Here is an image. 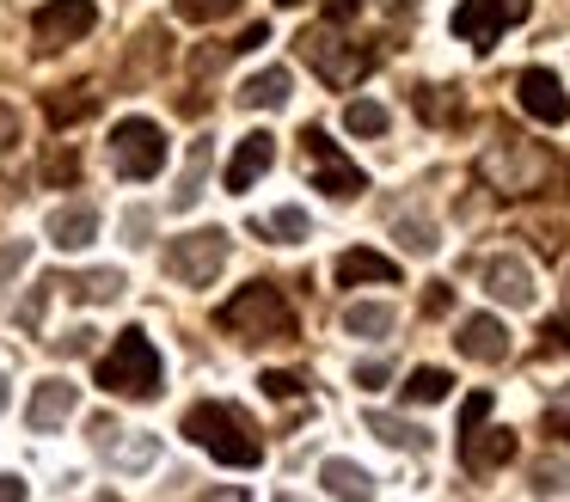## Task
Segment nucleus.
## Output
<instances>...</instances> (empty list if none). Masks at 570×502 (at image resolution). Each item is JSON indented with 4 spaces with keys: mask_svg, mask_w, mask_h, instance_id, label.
<instances>
[{
    "mask_svg": "<svg viewBox=\"0 0 570 502\" xmlns=\"http://www.w3.org/2000/svg\"><path fill=\"white\" fill-rule=\"evenodd\" d=\"M320 484L332 502H374V478L362 472L356 460H325L320 465Z\"/></svg>",
    "mask_w": 570,
    "mask_h": 502,
    "instance_id": "nucleus-20",
    "label": "nucleus"
},
{
    "mask_svg": "<svg viewBox=\"0 0 570 502\" xmlns=\"http://www.w3.org/2000/svg\"><path fill=\"white\" fill-rule=\"evenodd\" d=\"M173 12L185 24H215V19H227V12H239V0H173Z\"/></svg>",
    "mask_w": 570,
    "mask_h": 502,
    "instance_id": "nucleus-30",
    "label": "nucleus"
},
{
    "mask_svg": "<svg viewBox=\"0 0 570 502\" xmlns=\"http://www.w3.org/2000/svg\"><path fill=\"white\" fill-rule=\"evenodd\" d=\"M209 159H215V141L209 135H197L185 154V171H178V190H173V208H190L203 190H209Z\"/></svg>",
    "mask_w": 570,
    "mask_h": 502,
    "instance_id": "nucleus-22",
    "label": "nucleus"
},
{
    "mask_svg": "<svg viewBox=\"0 0 570 502\" xmlns=\"http://www.w3.org/2000/svg\"><path fill=\"white\" fill-rule=\"evenodd\" d=\"M264 43H271V24L258 19V24H246V31H239L227 49H234V56H252V49H264Z\"/></svg>",
    "mask_w": 570,
    "mask_h": 502,
    "instance_id": "nucleus-39",
    "label": "nucleus"
},
{
    "mask_svg": "<svg viewBox=\"0 0 570 502\" xmlns=\"http://www.w3.org/2000/svg\"><path fill=\"white\" fill-rule=\"evenodd\" d=\"M99 502H117V496H99Z\"/></svg>",
    "mask_w": 570,
    "mask_h": 502,
    "instance_id": "nucleus-53",
    "label": "nucleus"
},
{
    "mask_svg": "<svg viewBox=\"0 0 570 502\" xmlns=\"http://www.w3.org/2000/svg\"><path fill=\"white\" fill-rule=\"evenodd\" d=\"M337 288H356V282H386V288H393L399 282V264L386 252H368V245H356V252H344L337 257Z\"/></svg>",
    "mask_w": 570,
    "mask_h": 502,
    "instance_id": "nucleus-18",
    "label": "nucleus"
},
{
    "mask_svg": "<svg viewBox=\"0 0 570 502\" xmlns=\"http://www.w3.org/2000/svg\"><path fill=\"white\" fill-rule=\"evenodd\" d=\"M479 166H484V178H491L503 196H528L533 184L546 178V166H552V159H546L533 141H521V135H497V147L479 159Z\"/></svg>",
    "mask_w": 570,
    "mask_h": 502,
    "instance_id": "nucleus-8",
    "label": "nucleus"
},
{
    "mask_svg": "<svg viewBox=\"0 0 570 502\" xmlns=\"http://www.w3.org/2000/svg\"><path fill=\"white\" fill-rule=\"evenodd\" d=\"M75 404H80V386H75V380H43V386H31V404H26L31 435H56V429L75 416Z\"/></svg>",
    "mask_w": 570,
    "mask_h": 502,
    "instance_id": "nucleus-13",
    "label": "nucleus"
},
{
    "mask_svg": "<svg viewBox=\"0 0 570 502\" xmlns=\"http://www.w3.org/2000/svg\"><path fill=\"white\" fill-rule=\"evenodd\" d=\"M258 386H264V398H276V404H283V398H301V380L283 374V367H264Z\"/></svg>",
    "mask_w": 570,
    "mask_h": 502,
    "instance_id": "nucleus-33",
    "label": "nucleus"
},
{
    "mask_svg": "<svg viewBox=\"0 0 570 502\" xmlns=\"http://www.w3.org/2000/svg\"><path fill=\"white\" fill-rule=\"evenodd\" d=\"M460 460H466V472L472 478H484V472H497V465H509L515 460V429H466L460 435Z\"/></svg>",
    "mask_w": 570,
    "mask_h": 502,
    "instance_id": "nucleus-16",
    "label": "nucleus"
},
{
    "mask_svg": "<svg viewBox=\"0 0 570 502\" xmlns=\"http://www.w3.org/2000/svg\"><path fill=\"white\" fill-rule=\"evenodd\" d=\"M111 166L124 171L129 184L160 178V166H166V129L154 117H124L111 129Z\"/></svg>",
    "mask_w": 570,
    "mask_h": 502,
    "instance_id": "nucleus-6",
    "label": "nucleus"
},
{
    "mask_svg": "<svg viewBox=\"0 0 570 502\" xmlns=\"http://www.w3.org/2000/svg\"><path fill=\"white\" fill-rule=\"evenodd\" d=\"M215 325L227 337H239L246 350H264V343H288L295 337V306L276 282H246L227 306H215Z\"/></svg>",
    "mask_w": 570,
    "mask_h": 502,
    "instance_id": "nucleus-2",
    "label": "nucleus"
},
{
    "mask_svg": "<svg viewBox=\"0 0 570 502\" xmlns=\"http://www.w3.org/2000/svg\"><path fill=\"white\" fill-rule=\"evenodd\" d=\"M276 7H301V0H276Z\"/></svg>",
    "mask_w": 570,
    "mask_h": 502,
    "instance_id": "nucleus-51",
    "label": "nucleus"
},
{
    "mask_svg": "<svg viewBox=\"0 0 570 502\" xmlns=\"http://www.w3.org/2000/svg\"><path fill=\"white\" fill-rule=\"evenodd\" d=\"M386 380H393V362H362V367H356V386H362V392H381Z\"/></svg>",
    "mask_w": 570,
    "mask_h": 502,
    "instance_id": "nucleus-41",
    "label": "nucleus"
},
{
    "mask_svg": "<svg viewBox=\"0 0 570 502\" xmlns=\"http://www.w3.org/2000/svg\"><path fill=\"white\" fill-rule=\"evenodd\" d=\"M479 282H484V294L503 301V306H533V269L521 264V257H484Z\"/></svg>",
    "mask_w": 570,
    "mask_h": 502,
    "instance_id": "nucleus-15",
    "label": "nucleus"
},
{
    "mask_svg": "<svg viewBox=\"0 0 570 502\" xmlns=\"http://www.w3.org/2000/svg\"><path fill=\"white\" fill-rule=\"evenodd\" d=\"M288 92H295V73H288V68H264V73H252V80L239 86V105H246V110H283Z\"/></svg>",
    "mask_w": 570,
    "mask_h": 502,
    "instance_id": "nucleus-21",
    "label": "nucleus"
},
{
    "mask_svg": "<svg viewBox=\"0 0 570 502\" xmlns=\"http://www.w3.org/2000/svg\"><path fill=\"white\" fill-rule=\"evenodd\" d=\"M7 404H13V392H7V374H0V411H7Z\"/></svg>",
    "mask_w": 570,
    "mask_h": 502,
    "instance_id": "nucleus-49",
    "label": "nucleus"
},
{
    "mask_svg": "<svg viewBox=\"0 0 570 502\" xmlns=\"http://www.w3.org/2000/svg\"><path fill=\"white\" fill-rule=\"evenodd\" d=\"M491 392H472L466 404H460V435H466V429H479V423H491Z\"/></svg>",
    "mask_w": 570,
    "mask_h": 502,
    "instance_id": "nucleus-35",
    "label": "nucleus"
},
{
    "mask_svg": "<svg viewBox=\"0 0 570 502\" xmlns=\"http://www.w3.org/2000/svg\"><path fill=\"white\" fill-rule=\"evenodd\" d=\"M540 350H546V355H570V313H564V318H546Z\"/></svg>",
    "mask_w": 570,
    "mask_h": 502,
    "instance_id": "nucleus-34",
    "label": "nucleus"
},
{
    "mask_svg": "<svg viewBox=\"0 0 570 502\" xmlns=\"http://www.w3.org/2000/svg\"><path fill=\"white\" fill-rule=\"evenodd\" d=\"M515 98H521V110H528L533 122H546V129H564L570 122V92H564V80H558L552 68H521Z\"/></svg>",
    "mask_w": 570,
    "mask_h": 502,
    "instance_id": "nucleus-11",
    "label": "nucleus"
},
{
    "mask_svg": "<svg viewBox=\"0 0 570 502\" xmlns=\"http://www.w3.org/2000/svg\"><path fill=\"white\" fill-rule=\"evenodd\" d=\"M533 0H460L454 7V37L472 49H497V37L528 24Z\"/></svg>",
    "mask_w": 570,
    "mask_h": 502,
    "instance_id": "nucleus-9",
    "label": "nucleus"
},
{
    "mask_svg": "<svg viewBox=\"0 0 570 502\" xmlns=\"http://www.w3.org/2000/svg\"><path fill=\"white\" fill-rule=\"evenodd\" d=\"M99 380L105 392H117V398H160L166 392V367H160V350L148 343V331L129 325L124 337L111 343V355L99 362Z\"/></svg>",
    "mask_w": 570,
    "mask_h": 502,
    "instance_id": "nucleus-3",
    "label": "nucleus"
},
{
    "mask_svg": "<svg viewBox=\"0 0 570 502\" xmlns=\"http://www.w3.org/2000/svg\"><path fill=\"white\" fill-rule=\"evenodd\" d=\"M227 252H234L227 227H197V233H178V239L166 245V276H173V282H185V288H209V282L227 269Z\"/></svg>",
    "mask_w": 570,
    "mask_h": 502,
    "instance_id": "nucleus-5",
    "label": "nucleus"
},
{
    "mask_svg": "<svg viewBox=\"0 0 570 502\" xmlns=\"http://www.w3.org/2000/svg\"><path fill=\"white\" fill-rule=\"evenodd\" d=\"M185 435L209 453L215 465H234V472H252L264 460V441H258V423H252L239 404H222V398H203L185 411Z\"/></svg>",
    "mask_w": 570,
    "mask_h": 502,
    "instance_id": "nucleus-1",
    "label": "nucleus"
},
{
    "mask_svg": "<svg viewBox=\"0 0 570 502\" xmlns=\"http://www.w3.org/2000/svg\"><path fill=\"white\" fill-rule=\"evenodd\" d=\"M56 288H68L80 306H105V301H124L129 282H124V269L105 264V269H80V276H56Z\"/></svg>",
    "mask_w": 570,
    "mask_h": 502,
    "instance_id": "nucleus-19",
    "label": "nucleus"
},
{
    "mask_svg": "<svg viewBox=\"0 0 570 502\" xmlns=\"http://www.w3.org/2000/svg\"><path fill=\"white\" fill-rule=\"evenodd\" d=\"M197 502H246V490H234V484H222V490H209V496H197Z\"/></svg>",
    "mask_w": 570,
    "mask_h": 502,
    "instance_id": "nucleus-48",
    "label": "nucleus"
},
{
    "mask_svg": "<svg viewBox=\"0 0 570 502\" xmlns=\"http://www.w3.org/2000/svg\"><path fill=\"white\" fill-rule=\"evenodd\" d=\"M124 233H129V245H141V239L154 233V215H148V208H129V215H124Z\"/></svg>",
    "mask_w": 570,
    "mask_h": 502,
    "instance_id": "nucleus-43",
    "label": "nucleus"
},
{
    "mask_svg": "<svg viewBox=\"0 0 570 502\" xmlns=\"http://www.w3.org/2000/svg\"><path fill=\"white\" fill-rule=\"evenodd\" d=\"M43 233H50L56 252H87V245L99 239V208H92V203H62Z\"/></svg>",
    "mask_w": 570,
    "mask_h": 502,
    "instance_id": "nucleus-17",
    "label": "nucleus"
},
{
    "mask_svg": "<svg viewBox=\"0 0 570 502\" xmlns=\"http://www.w3.org/2000/svg\"><path fill=\"white\" fill-rule=\"evenodd\" d=\"M417 110L430 122H454L460 117V98H448V86H417Z\"/></svg>",
    "mask_w": 570,
    "mask_h": 502,
    "instance_id": "nucleus-31",
    "label": "nucleus"
},
{
    "mask_svg": "<svg viewBox=\"0 0 570 502\" xmlns=\"http://www.w3.org/2000/svg\"><path fill=\"white\" fill-rule=\"evenodd\" d=\"M105 460H117L124 472H148V465L160 460V441H154V435H129V441H117V435H111Z\"/></svg>",
    "mask_w": 570,
    "mask_h": 502,
    "instance_id": "nucleus-27",
    "label": "nucleus"
},
{
    "mask_svg": "<svg viewBox=\"0 0 570 502\" xmlns=\"http://www.w3.org/2000/svg\"><path fill=\"white\" fill-rule=\"evenodd\" d=\"M0 502H26V478H13V472H0Z\"/></svg>",
    "mask_w": 570,
    "mask_h": 502,
    "instance_id": "nucleus-45",
    "label": "nucleus"
},
{
    "mask_svg": "<svg viewBox=\"0 0 570 502\" xmlns=\"http://www.w3.org/2000/svg\"><path fill=\"white\" fill-rule=\"evenodd\" d=\"M276 166V135L271 129H252V135H239V147H234V159H227V190H252V184L264 178V171Z\"/></svg>",
    "mask_w": 570,
    "mask_h": 502,
    "instance_id": "nucleus-14",
    "label": "nucleus"
},
{
    "mask_svg": "<svg viewBox=\"0 0 570 502\" xmlns=\"http://www.w3.org/2000/svg\"><path fill=\"white\" fill-rule=\"evenodd\" d=\"M448 306H454V288H448V282H430V288H423V313L442 318Z\"/></svg>",
    "mask_w": 570,
    "mask_h": 502,
    "instance_id": "nucleus-42",
    "label": "nucleus"
},
{
    "mask_svg": "<svg viewBox=\"0 0 570 502\" xmlns=\"http://www.w3.org/2000/svg\"><path fill=\"white\" fill-rule=\"evenodd\" d=\"M564 313H570V264H564Z\"/></svg>",
    "mask_w": 570,
    "mask_h": 502,
    "instance_id": "nucleus-50",
    "label": "nucleus"
},
{
    "mask_svg": "<svg viewBox=\"0 0 570 502\" xmlns=\"http://www.w3.org/2000/svg\"><path fill=\"white\" fill-rule=\"evenodd\" d=\"M301 154H307V171H313V190L337 196V203H350V196L368 190V171L356 166V159L337 154V141L325 129H301Z\"/></svg>",
    "mask_w": 570,
    "mask_h": 502,
    "instance_id": "nucleus-7",
    "label": "nucleus"
},
{
    "mask_svg": "<svg viewBox=\"0 0 570 502\" xmlns=\"http://www.w3.org/2000/svg\"><path fill=\"white\" fill-rule=\"evenodd\" d=\"M448 392H454V374H448V367H417V374L405 380V404H442Z\"/></svg>",
    "mask_w": 570,
    "mask_h": 502,
    "instance_id": "nucleus-28",
    "label": "nucleus"
},
{
    "mask_svg": "<svg viewBox=\"0 0 570 502\" xmlns=\"http://www.w3.org/2000/svg\"><path fill=\"white\" fill-rule=\"evenodd\" d=\"M43 306H50V301H43V294H31V301L19 306V325H38V318H43Z\"/></svg>",
    "mask_w": 570,
    "mask_h": 502,
    "instance_id": "nucleus-46",
    "label": "nucleus"
},
{
    "mask_svg": "<svg viewBox=\"0 0 570 502\" xmlns=\"http://www.w3.org/2000/svg\"><path fill=\"white\" fill-rule=\"evenodd\" d=\"M26 264H31V239H7V245H0V288H7Z\"/></svg>",
    "mask_w": 570,
    "mask_h": 502,
    "instance_id": "nucleus-32",
    "label": "nucleus"
},
{
    "mask_svg": "<svg viewBox=\"0 0 570 502\" xmlns=\"http://www.w3.org/2000/svg\"><path fill=\"white\" fill-rule=\"evenodd\" d=\"M356 12H362V0H325V19H332V24L356 19Z\"/></svg>",
    "mask_w": 570,
    "mask_h": 502,
    "instance_id": "nucleus-44",
    "label": "nucleus"
},
{
    "mask_svg": "<svg viewBox=\"0 0 570 502\" xmlns=\"http://www.w3.org/2000/svg\"><path fill=\"white\" fill-rule=\"evenodd\" d=\"M386 122L393 117H386V105H374V98H350L344 105V129L350 135H386Z\"/></svg>",
    "mask_w": 570,
    "mask_h": 502,
    "instance_id": "nucleus-29",
    "label": "nucleus"
},
{
    "mask_svg": "<svg viewBox=\"0 0 570 502\" xmlns=\"http://www.w3.org/2000/svg\"><path fill=\"white\" fill-rule=\"evenodd\" d=\"M454 350L466 355V362L497 367V362H509V325L497 313H466L460 331H454Z\"/></svg>",
    "mask_w": 570,
    "mask_h": 502,
    "instance_id": "nucleus-12",
    "label": "nucleus"
},
{
    "mask_svg": "<svg viewBox=\"0 0 570 502\" xmlns=\"http://www.w3.org/2000/svg\"><path fill=\"white\" fill-rule=\"evenodd\" d=\"M92 24H99V7H92V0H43L31 31H38L43 49H68V43H80Z\"/></svg>",
    "mask_w": 570,
    "mask_h": 502,
    "instance_id": "nucleus-10",
    "label": "nucleus"
},
{
    "mask_svg": "<svg viewBox=\"0 0 570 502\" xmlns=\"http://www.w3.org/2000/svg\"><path fill=\"white\" fill-rule=\"evenodd\" d=\"M393 325H399V313L386 301H350L344 306V331H350V337H393Z\"/></svg>",
    "mask_w": 570,
    "mask_h": 502,
    "instance_id": "nucleus-23",
    "label": "nucleus"
},
{
    "mask_svg": "<svg viewBox=\"0 0 570 502\" xmlns=\"http://www.w3.org/2000/svg\"><path fill=\"white\" fill-rule=\"evenodd\" d=\"M252 233H264V239H283V245H301L313 233V220H307V208H271V215H258L252 220Z\"/></svg>",
    "mask_w": 570,
    "mask_h": 502,
    "instance_id": "nucleus-25",
    "label": "nucleus"
},
{
    "mask_svg": "<svg viewBox=\"0 0 570 502\" xmlns=\"http://www.w3.org/2000/svg\"><path fill=\"white\" fill-rule=\"evenodd\" d=\"M13 135H19V117H13V110H7V105H0V147L13 141Z\"/></svg>",
    "mask_w": 570,
    "mask_h": 502,
    "instance_id": "nucleus-47",
    "label": "nucleus"
},
{
    "mask_svg": "<svg viewBox=\"0 0 570 502\" xmlns=\"http://www.w3.org/2000/svg\"><path fill=\"white\" fill-rule=\"evenodd\" d=\"M564 484H570V465H552V460H546L540 472H533V490H540V496H552V490H564Z\"/></svg>",
    "mask_w": 570,
    "mask_h": 502,
    "instance_id": "nucleus-38",
    "label": "nucleus"
},
{
    "mask_svg": "<svg viewBox=\"0 0 570 502\" xmlns=\"http://www.w3.org/2000/svg\"><path fill=\"white\" fill-rule=\"evenodd\" d=\"M399 239H405V252H417V257L435 252V233L423 227V220H399Z\"/></svg>",
    "mask_w": 570,
    "mask_h": 502,
    "instance_id": "nucleus-36",
    "label": "nucleus"
},
{
    "mask_svg": "<svg viewBox=\"0 0 570 502\" xmlns=\"http://www.w3.org/2000/svg\"><path fill=\"white\" fill-rule=\"evenodd\" d=\"M43 110H50L56 129H68V122H80V117H92V110H99V92H92V86H62V92L43 98Z\"/></svg>",
    "mask_w": 570,
    "mask_h": 502,
    "instance_id": "nucleus-26",
    "label": "nucleus"
},
{
    "mask_svg": "<svg viewBox=\"0 0 570 502\" xmlns=\"http://www.w3.org/2000/svg\"><path fill=\"white\" fill-rule=\"evenodd\" d=\"M75 178H80V159L68 154V147L56 159H43V184H75Z\"/></svg>",
    "mask_w": 570,
    "mask_h": 502,
    "instance_id": "nucleus-37",
    "label": "nucleus"
},
{
    "mask_svg": "<svg viewBox=\"0 0 570 502\" xmlns=\"http://www.w3.org/2000/svg\"><path fill=\"white\" fill-rule=\"evenodd\" d=\"M92 337H99V331H87V325L62 331V337H56V355H87V350H92Z\"/></svg>",
    "mask_w": 570,
    "mask_h": 502,
    "instance_id": "nucleus-40",
    "label": "nucleus"
},
{
    "mask_svg": "<svg viewBox=\"0 0 570 502\" xmlns=\"http://www.w3.org/2000/svg\"><path fill=\"white\" fill-rule=\"evenodd\" d=\"M295 49H301V61H307V68L320 73L325 86H337V92H344V86H356L362 73L374 68V49H356V43H344L332 19H325V24H307V31L295 37Z\"/></svg>",
    "mask_w": 570,
    "mask_h": 502,
    "instance_id": "nucleus-4",
    "label": "nucleus"
},
{
    "mask_svg": "<svg viewBox=\"0 0 570 502\" xmlns=\"http://www.w3.org/2000/svg\"><path fill=\"white\" fill-rule=\"evenodd\" d=\"M368 435L386 441V447H405V453H423V447H430V429L405 423V416H386V411H368Z\"/></svg>",
    "mask_w": 570,
    "mask_h": 502,
    "instance_id": "nucleus-24",
    "label": "nucleus"
},
{
    "mask_svg": "<svg viewBox=\"0 0 570 502\" xmlns=\"http://www.w3.org/2000/svg\"><path fill=\"white\" fill-rule=\"evenodd\" d=\"M276 502H301V496H276Z\"/></svg>",
    "mask_w": 570,
    "mask_h": 502,
    "instance_id": "nucleus-52",
    "label": "nucleus"
}]
</instances>
